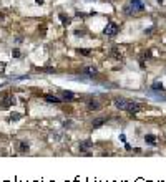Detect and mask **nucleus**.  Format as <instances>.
I'll list each match as a JSON object with an SVG mask.
<instances>
[{
  "label": "nucleus",
  "mask_w": 166,
  "mask_h": 182,
  "mask_svg": "<svg viewBox=\"0 0 166 182\" xmlns=\"http://www.w3.org/2000/svg\"><path fill=\"white\" fill-rule=\"evenodd\" d=\"M88 108H90V109H97L98 103H97V101H90V103H88Z\"/></svg>",
  "instance_id": "nucleus-12"
},
{
  "label": "nucleus",
  "mask_w": 166,
  "mask_h": 182,
  "mask_svg": "<svg viewBox=\"0 0 166 182\" xmlns=\"http://www.w3.org/2000/svg\"><path fill=\"white\" fill-rule=\"evenodd\" d=\"M13 57H20V50H13Z\"/></svg>",
  "instance_id": "nucleus-14"
},
{
  "label": "nucleus",
  "mask_w": 166,
  "mask_h": 182,
  "mask_svg": "<svg viewBox=\"0 0 166 182\" xmlns=\"http://www.w3.org/2000/svg\"><path fill=\"white\" fill-rule=\"evenodd\" d=\"M118 25H116V23H113V22H110L107 25V28H105V35H110V37H113V35H116L118 33Z\"/></svg>",
  "instance_id": "nucleus-3"
},
{
  "label": "nucleus",
  "mask_w": 166,
  "mask_h": 182,
  "mask_svg": "<svg viewBox=\"0 0 166 182\" xmlns=\"http://www.w3.org/2000/svg\"><path fill=\"white\" fill-rule=\"evenodd\" d=\"M144 141H146L148 144H151V146H153V144H156V139H154V136H151V134H148L146 138H144Z\"/></svg>",
  "instance_id": "nucleus-8"
},
{
  "label": "nucleus",
  "mask_w": 166,
  "mask_h": 182,
  "mask_svg": "<svg viewBox=\"0 0 166 182\" xmlns=\"http://www.w3.org/2000/svg\"><path fill=\"white\" fill-rule=\"evenodd\" d=\"M83 73L86 76H95V75H97V70H95V68H85Z\"/></svg>",
  "instance_id": "nucleus-7"
},
{
  "label": "nucleus",
  "mask_w": 166,
  "mask_h": 182,
  "mask_svg": "<svg viewBox=\"0 0 166 182\" xmlns=\"http://www.w3.org/2000/svg\"><path fill=\"white\" fill-rule=\"evenodd\" d=\"M151 88H153V89H163V85H161V83H154Z\"/></svg>",
  "instance_id": "nucleus-13"
},
{
  "label": "nucleus",
  "mask_w": 166,
  "mask_h": 182,
  "mask_svg": "<svg viewBox=\"0 0 166 182\" xmlns=\"http://www.w3.org/2000/svg\"><path fill=\"white\" fill-rule=\"evenodd\" d=\"M60 96H62V99L65 101H73L75 99V93H72V91H60Z\"/></svg>",
  "instance_id": "nucleus-4"
},
{
  "label": "nucleus",
  "mask_w": 166,
  "mask_h": 182,
  "mask_svg": "<svg viewBox=\"0 0 166 182\" xmlns=\"http://www.w3.org/2000/svg\"><path fill=\"white\" fill-rule=\"evenodd\" d=\"M103 122H105V119H103V118H100V119H95L93 122H91V126H93V128H100Z\"/></svg>",
  "instance_id": "nucleus-9"
},
{
  "label": "nucleus",
  "mask_w": 166,
  "mask_h": 182,
  "mask_svg": "<svg viewBox=\"0 0 166 182\" xmlns=\"http://www.w3.org/2000/svg\"><path fill=\"white\" fill-rule=\"evenodd\" d=\"M144 10V3L143 0H131V2L126 5L125 12L128 13V15H135V13H140Z\"/></svg>",
  "instance_id": "nucleus-2"
},
{
  "label": "nucleus",
  "mask_w": 166,
  "mask_h": 182,
  "mask_svg": "<svg viewBox=\"0 0 166 182\" xmlns=\"http://www.w3.org/2000/svg\"><path fill=\"white\" fill-rule=\"evenodd\" d=\"M115 106L121 111H128V113H138L141 109V104L136 101L126 99V98H115Z\"/></svg>",
  "instance_id": "nucleus-1"
},
{
  "label": "nucleus",
  "mask_w": 166,
  "mask_h": 182,
  "mask_svg": "<svg viewBox=\"0 0 166 182\" xmlns=\"http://www.w3.org/2000/svg\"><path fill=\"white\" fill-rule=\"evenodd\" d=\"M158 2H163V0H158Z\"/></svg>",
  "instance_id": "nucleus-16"
},
{
  "label": "nucleus",
  "mask_w": 166,
  "mask_h": 182,
  "mask_svg": "<svg viewBox=\"0 0 166 182\" xmlns=\"http://www.w3.org/2000/svg\"><path fill=\"white\" fill-rule=\"evenodd\" d=\"M19 149H20L22 152H25V151H28V144H25V142H20Z\"/></svg>",
  "instance_id": "nucleus-11"
},
{
  "label": "nucleus",
  "mask_w": 166,
  "mask_h": 182,
  "mask_svg": "<svg viewBox=\"0 0 166 182\" xmlns=\"http://www.w3.org/2000/svg\"><path fill=\"white\" fill-rule=\"evenodd\" d=\"M13 104V98L12 96H5V99L0 101V106L2 108H10Z\"/></svg>",
  "instance_id": "nucleus-5"
},
{
  "label": "nucleus",
  "mask_w": 166,
  "mask_h": 182,
  "mask_svg": "<svg viewBox=\"0 0 166 182\" xmlns=\"http://www.w3.org/2000/svg\"><path fill=\"white\" fill-rule=\"evenodd\" d=\"M60 18H62V23H63V25H68V23H70V18H68V17H65L63 13L60 15Z\"/></svg>",
  "instance_id": "nucleus-10"
},
{
  "label": "nucleus",
  "mask_w": 166,
  "mask_h": 182,
  "mask_svg": "<svg viewBox=\"0 0 166 182\" xmlns=\"http://www.w3.org/2000/svg\"><path fill=\"white\" fill-rule=\"evenodd\" d=\"M45 101H47V103H60V98H55V96H52V94H45Z\"/></svg>",
  "instance_id": "nucleus-6"
},
{
  "label": "nucleus",
  "mask_w": 166,
  "mask_h": 182,
  "mask_svg": "<svg viewBox=\"0 0 166 182\" xmlns=\"http://www.w3.org/2000/svg\"><path fill=\"white\" fill-rule=\"evenodd\" d=\"M37 2H38V3H42V2H43V0H37Z\"/></svg>",
  "instance_id": "nucleus-15"
}]
</instances>
